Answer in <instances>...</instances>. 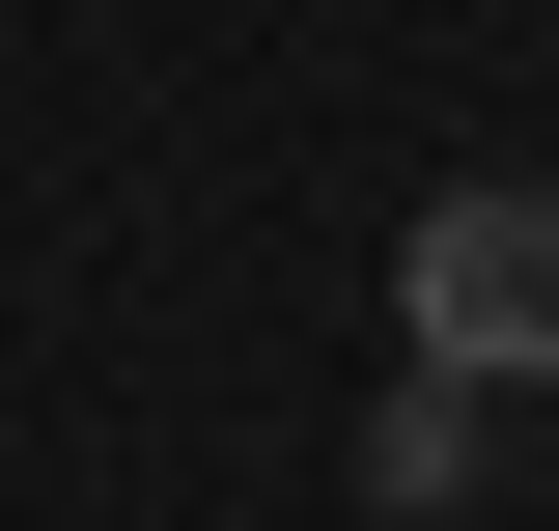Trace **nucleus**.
I'll return each mask as SVG.
<instances>
[{
    "instance_id": "nucleus-1",
    "label": "nucleus",
    "mask_w": 559,
    "mask_h": 531,
    "mask_svg": "<svg viewBox=\"0 0 559 531\" xmlns=\"http://www.w3.org/2000/svg\"><path fill=\"white\" fill-rule=\"evenodd\" d=\"M392 335H419V364H476V392H559V197H419Z\"/></svg>"
},
{
    "instance_id": "nucleus-2",
    "label": "nucleus",
    "mask_w": 559,
    "mask_h": 531,
    "mask_svg": "<svg viewBox=\"0 0 559 531\" xmlns=\"http://www.w3.org/2000/svg\"><path fill=\"white\" fill-rule=\"evenodd\" d=\"M476 420H503L476 364H392V420H364V504H392V531H419V504H476Z\"/></svg>"
}]
</instances>
